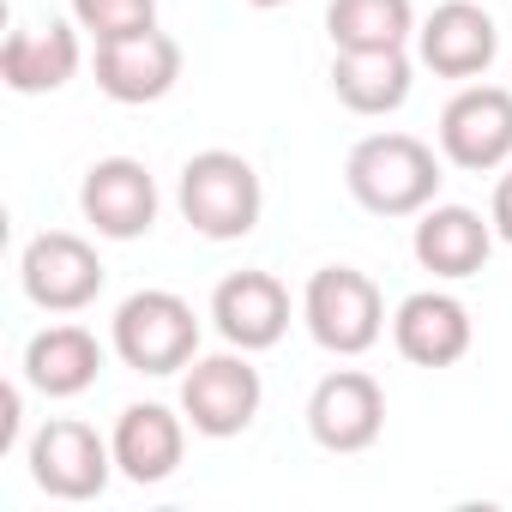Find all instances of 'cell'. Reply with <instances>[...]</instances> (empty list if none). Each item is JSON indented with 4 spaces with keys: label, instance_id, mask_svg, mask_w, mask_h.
I'll list each match as a JSON object with an SVG mask.
<instances>
[{
    "label": "cell",
    "instance_id": "6da1fadb",
    "mask_svg": "<svg viewBox=\"0 0 512 512\" xmlns=\"http://www.w3.org/2000/svg\"><path fill=\"white\" fill-rule=\"evenodd\" d=\"M440 157L416 133H368L344 157V187L374 217H422L440 199Z\"/></svg>",
    "mask_w": 512,
    "mask_h": 512
},
{
    "label": "cell",
    "instance_id": "7a4b0ae2",
    "mask_svg": "<svg viewBox=\"0 0 512 512\" xmlns=\"http://www.w3.org/2000/svg\"><path fill=\"white\" fill-rule=\"evenodd\" d=\"M175 205L205 241H241V235L260 229L266 187H260V169L241 151H193L181 163Z\"/></svg>",
    "mask_w": 512,
    "mask_h": 512
},
{
    "label": "cell",
    "instance_id": "3957f363",
    "mask_svg": "<svg viewBox=\"0 0 512 512\" xmlns=\"http://www.w3.org/2000/svg\"><path fill=\"white\" fill-rule=\"evenodd\" d=\"M109 350L133 374H151V380L181 374L199 356V314L175 290H133L109 320Z\"/></svg>",
    "mask_w": 512,
    "mask_h": 512
},
{
    "label": "cell",
    "instance_id": "277c9868",
    "mask_svg": "<svg viewBox=\"0 0 512 512\" xmlns=\"http://www.w3.org/2000/svg\"><path fill=\"white\" fill-rule=\"evenodd\" d=\"M260 404H266V380L247 362V350H235V344L217 350V356H193L181 368V416L205 440L247 434L253 416H260Z\"/></svg>",
    "mask_w": 512,
    "mask_h": 512
},
{
    "label": "cell",
    "instance_id": "5b68a950",
    "mask_svg": "<svg viewBox=\"0 0 512 512\" xmlns=\"http://www.w3.org/2000/svg\"><path fill=\"white\" fill-rule=\"evenodd\" d=\"M302 320L326 356H368L386 332V302H380V284L368 272L320 266L302 290Z\"/></svg>",
    "mask_w": 512,
    "mask_h": 512
},
{
    "label": "cell",
    "instance_id": "8992f818",
    "mask_svg": "<svg viewBox=\"0 0 512 512\" xmlns=\"http://www.w3.org/2000/svg\"><path fill=\"white\" fill-rule=\"evenodd\" d=\"M25 464H31V482L49 500H97L115 476V446L79 416H49L31 434Z\"/></svg>",
    "mask_w": 512,
    "mask_h": 512
},
{
    "label": "cell",
    "instance_id": "52a82bcc",
    "mask_svg": "<svg viewBox=\"0 0 512 512\" xmlns=\"http://www.w3.org/2000/svg\"><path fill=\"white\" fill-rule=\"evenodd\" d=\"M19 284H25V296H31L43 314H79V308H91V302L103 296L109 272H103L97 247H91L85 235H73V229H43V235H31L25 253H19Z\"/></svg>",
    "mask_w": 512,
    "mask_h": 512
},
{
    "label": "cell",
    "instance_id": "ba28073f",
    "mask_svg": "<svg viewBox=\"0 0 512 512\" xmlns=\"http://www.w3.org/2000/svg\"><path fill=\"white\" fill-rule=\"evenodd\" d=\"M440 157L470 175H494L512 163V91L506 85H464L440 109Z\"/></svg>",
    "mask_w": 512,
    "mask_h": 512
},
{
    "label": "cell",
    "instance_id": "9c48e42d",
    "mask_svg": "<svg viewBox=\"0 0 512 512\" xmlns=\"http://www.w3.org/2000/svg\"><path fill=\"white\" fill-rule=\"evenodd\" d=\"M500 55V25L476 0H440L416 25V61L434 79H482Z\"/></svg>",
    "mask_w": 512,
    "mask_h": 512
},
{
    "label": "cell",
    "instance_id": "30bf717a",
    "mask_svg": "<svg viewBox=\"0 0 512 512\" xmlns=\"http://www.w3.org/2000/svg\"><path fill=\"white\" fill-rule=\"evenodd\" d=\"M79 211L103 241H139L157 223V181L139 157H97L79 181Z\"/></svg>",
    "mask_w": 512,
    "mask_h": 512
},
{
    "label": "cell",
    "instance_id": "8fae6325",
    "mask_svg": "<svg viewBox=\"0 0 512 512\" xmlns=\"http://www.w3.org/2000/svg\"><path fill=\"white\" fill-rule=\"evenodd\" d=\"M386 428V392L374 374L362 368H332L314 392H308V434L326 452H368Z\"/></svg>",
    "mask_w": 512,
    "mask_h": 512
},
{
    "label": "cell",
    "instance_id": "7c38bea8",
    "mask_svg": "<svg viewBox=\"0 0 512 512\" xmlns=\"http://www.w3.org/2000/svg\"><path fill=\"white\" fill-rule=\"evenodd\" d=\"M97 91L109 103H163L181 79V43L169 31H133V37H115V43H97Z\"/></svg>",
    "mask_w": 512,
    "mask_h": 512
},
{
    "label": "cell",
    "instance_id": "4fadbf2b",
    "mask_svg": "<svg viewBox=\"0 0 512 512\" xmlns=\"http://www.w3.org/2000/svg\"><path fill=\"white\" fill-rule=\"evenodd\" d=\"M211 326L223 344L260 356V350L284 344V332H290V290L272 272H229L211 290Z\"/></svg>",
    "mask_w": 512,
    "mask_h": 512
},
{
    "label": "cell",
    "instance_id": "5bb4252c",
    "mask_svg": "<svg viewBox=\"0 0 512 512\" xmlns=\"http://www.w3.org/2000/svg\"><path fill=\"white\" fill-rule=\"evenodd\" d=\"M494 223L470 205H428L416 217V235H410V253H416V266L434 272L440 284H464L488 266V253H494Z\"/></svg>",
    "mask_w": 512,
    "mask_h": 512
},
{
    "label": "cell",
    "instance_id": "9a60e30c",
    "mask_svg": "<svg viewBox=\"0 0 512 512\" xmlns=\"http://www.w3.org/2000/svg\"><path fill=\"white\" fill-rule=\"evenodd\" d=\"M470 338H476L470 308L446 290H416L392 314V344L410 368H452L470 356Z\"/></svg>",
    "mask_w": 512,
    "mask_h": 512
},
{
    "label": "cell",
    "instance_id": "2e32d148",
    "mask_svg": "<svg viewBox=\"0 0 512 512\" xmlns=\"http://www.w3.org/2000/svg\"><path fill=\"white\" fill-rule=\"evenodd\" d=\"M115 470L139 488H157L181 470V452H187V416H175L169 404H127L115 416Z\"/></svg>",
    "mask_w": 512,
    "mask_h": 512
},
{
    "label": "cell",
    "instance_id": "e0dca14e",
    "mask_svg": "<svg viewBox=\"0 0 512 512\" xmlns=\"http://www.w3.org/2000/svg\"><path fill=\"white\" fill-rule=\"evenodd\" d=\"M85 49H79V25L49 19V25H25L0 43V79L19 97H49L61 85H73Z\"/></svg>",
    "mask_w": 512,
    "mask_h": 512
},
{
    "label": "cell",
    "instance_id": "ac0fdd59",
    "mask_svg": "<svg viewBox=\"0 0 512 512\" xmlns=\"http://www.w3.org/2000/svg\"><path fill=\"white\" fill-rule=\"evenodd\" d=\"M416 67L404 49H332V91L350 115H392L410 103Z\"/></svg>",
    "mask_w": 512,
    "mask_h": 512
},
{
    "label": "cell",
    "instance_id": "d6986e66",
    "mask_svg": "<svg viewBox=\"0 0 512 512\" xmlns=\"http://www.w3.org/2000/svg\"><path fill=\"white\" fill-rule=\"evenodd\" d=\"M103 374V344L97 332L61 320V326H43L31 344H25V386H37L43 398H79L91 392Z\"/></svg>",
    "mask_w": 512,
    "mask_h": 512
},
{
    "label": "cell",
    "instance_id": "ffe728a7",
    "mask_svg": "<svg viewBox=\"0 0 512 512\" xmlns=\"http://www.w3.org/2000/svg\"><path fill=\"white\" fill-rule=\"evenodd\" d=\"M332 49H404L416 37L410 0H332L326 7Z\"/></svg>",
    "mask_w": 512,
    "mask_h": 512
},
{
    "label": "cell",
    "instance_id": "44dd1931",
    "mask_svg": "<svg viewBox=\"0 0 512 512\" xmlns=\"http://www.w3.org/2000/svg\"><path fill=\"white\" fill-rule=\"evenodd\" d=\"M73 25L91 43H115L157 25V0H73Z\"/></svg>",
    "mask_w": 512,
    "mask_h": 512
},
{
    "label": "cell",
    "instance_id": "7402d4cb",
    "mask_svg": "<svg viewBox=\"0 0 512 512\" xmlns=\"http://www.w3.org/2000/svg\"><path fill=\"white\" fill-rule=\"evenodd\" d=\"M488 223H494V235H500V241H512V163H506V169H500V181H494Z\"/></svg>",
    "mask_w": 512,
    "mask_h": 512
},
{
    "label": "cell",
    "instance_id": "603a6c76",
    "mask_svg": "<svg viewBox=\"0 0 512 512\" xmlns=\"http://www.w3.org/2000/svg\"><path fill=\"white\" fill-rule=\"evenodd\" d=\"M247 7H260V13H272V7H290V0H247Z\"/></svg>",
    "mask_w": 512,
    "mask_h": 512
}]
</instances>
